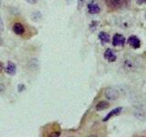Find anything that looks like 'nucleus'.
<instances>
[{
	"label": "nucleus",
	"instance_id": "1",
	"mask_svg": "<svg viewBox=\"0 0 146 137\" xmlns=\"http://www.w3.org/2000/svg\"><path fill=\"white\" fill-rule=\"evenodd\" d=\"M106 6L112 10H116V9L121 8L125 3V0H104Z\"/></svg>",
	"mask_w": 146,
	"mask_h": 137
},
{
	"label": "nucleus",
	"instance_id": "2",
	"mask_svg": "<svg viewBox=\"0 0 146 137\" xmlns=\"http://www.w3.org/2000/svg\"><path fill=\"white\" fill-rule=\"evenodd\" d=\"M125 44V38L121 34H115L112 39V45L115 47H122Z\"/></svg>",
	"mask_w": 146,
	"mask_h": 137
},
{
	"label": "nucleus",
	"instance_id": "3",
	"mask_svg": "<svg viewBox=\"0 0 146 137\" xmlns=\"http://www.w3.org/2000/svg\"><path fill=\"white\" fill-rule=\"evenodd\" d=\"M104 59H106V61H108L109 62H114L117 59V57L112 49H108L105 50V52H104Z\"/></svg>",
	"mask_w": 146,
	"mask_h": 137
},
{
	"label": "nucleus",
	"instance_id": "4",
	"mask_svg": "<svg viewBox=\"0 0 146 137\" xmlns=\"http://www.w3.org/2000/svg\"><path fill=\"white\" fill-rule=\"evenodd\" d=\"M128 43L133 49H139L141 47V41L136 36H131L128 39Z\"/></svg>",
	"mask_w": 146,
	"mask_h": 137
},
{
	"label": "nucleus",
	"instance_id": "5",
	"mask_svg": "<svg viewBox=\"0 0 146 137\" xmlns=\"http://www.w3.org/2000/svg\"><path fill=\"white\" fill-rule=\"evenodd\" d=\"M88 11L90 14H99L100 12V6L95 2H90L88 5Z\"/></svg>",
	"mask_w": 146,
	"mask_h": 137
},
{
	"label": "nucleus",
	"instance_id": "6",
	"mask_svg": "<svg viewBox=\"0 0 146 137\" xmlns=\"http://www.w3.org/2000/svg\"><path fill=\"white\" fill-rule=\"evenodd\" d=\"M121 111H122V108H121V107H118V108L113 109L111 112H110L107 114V115L104 117L103 122H107V121H109L111 118H112V117H114V116L118 115V114H120Z\"/></svg>",
	"mask_w": 146,
	"mask_h": 137
},
{
	"label": "nucleus",
	"instance_id": "7",
	"mask_svg": "<svg viewBox=\"0 0 146 137\" xmlns=\"http://www.w3.org/2000/svg\"><path fill=\"white\" fill-rule=\"evenodd\" d=\"M6 72L7 74L11 75V76H14L16 74L17 72V66L16 64L12 62V61H8L7 62V66L6 68Z\"/></svg>",
	"mask_w": 146,
	"mask_h": 137
},
{
	"label": "nucleus",
	"instance_id": "8",
	"mask_svg": "<svg viewBox=\"0 0 146 137\" xmlns=\"http://www.w3.org/2000/svg\"><path fill=\"white\" fill-rule=\"evenodd\" d=\"M13 31L17 35H22L25 32V27H23L21 23H15L13 26Z\"/></svg>",
	"mask_w": 146,
	"mask_h": 137
},
{
	"label": "nucleus",
	"instance_id": "9",
	"mask_svg": "<svg viewBox=\"0 0 146 137\" xmlns=\"http://www.w3.org/2000/svg\"><path fill=\"white\" fill-rule=\"evenodd\" d=\"M110 107V103L108 102H105V100H102V102H98L96 104V111L100 112V111H103V110H106L107 108Z\"/></svg>",
	"mask_w": 146,
	"mask_h": 137
},
{
	"label": "nucleus",
	"instance_id": "10",
	"mask_svg": "<svg viewBox=\"0 0 146 137\" xmlns=\"http://www.w3.org/2000/svg\"><path fill=\"white\" fill-rule=\"evenodd\" d=\"M99 39H100V42H102V44L109 43L110 39H111V38H110V35L108 33H106V32H100Z\"/></svg>",
	"mask_w": 146,
	"mask_h": 137
},
{
	"label": "nucleus",
	"instance_id": "11",
	"mask_svg": "<svg viewBox=\"0 0 146 137\" xmlns=\"http://www.w3.org/2000/svg\"><path fill=\"white\" fill-rule=\"evenodd\" d=\"M25 90H26V86L24 84L20 83V84L17 85V91L18 92H22V91H24Z\"/></svg>",
	"mask_w": 146,
	"mask_h": 137
},
{
	"label": "nucleus",
	"instance_id": "12",
	"mask_svg": "<svg viewBox=\"0 0 146 137\" xmlns=\"http://www.w3.org/2000/svg\"><path fill=\"white\" fill-rule=\"evenodd\" d=\"M3 30H4V23H3V20H2L1 17H0V34L2 33Z\"/></svg>",
	"mask_w": 146,
	"mask_h": 137
},
{
	"label": "nucleus",
	"instance_id": "13",
	"mask_svg": "<svg viewBox=\"0 0 146 137\" xmlns=\"http://www.w3.org/2000/svg\"><path fill=\"white\" fill-rule=\"evenodd\" d=\"M5 90H6V87H5L3 84H0V94L4 93Z\"/></svg>",
	"mask_w": 146,
	"mask_h": 137
},
{
	"label": "nucleus",
	"instance_id": "14",
	"mask_svg": "<svg viewBox=\"0 0 146 137\" xmlns=\"http://www.w3.org/2000/svg\"><path fill=\"white\" fill-rule=\"evenodd\" d=\"M136 2L139 5H143V4H146V0H136Z\"/></svg>",
	"mask_w": 146,
	"mask_h": 137
},
{
	"label": "nucleus",
	"instance_id": "15",
	"mask_svg": "<svg viewBox=\"0 0 146 137\" xmlns=\"http://www.w3.org/2000/svg\"><path fill=\"white\" fill-rule=\"evenodd\" d=\"M53 134H48V136H59L60 135V132H52Z\"/></svg>",
	"mask_w": 146,
	"mask_h": 137
},
{
	"label": "nucleus",
	"instance_id": "16",
	"mask_svg": "<svg viewBox=\"0 0 146 137\" xmlns=\"http://www.w3.org/2000/svg\"><path fill=\"white\" fill-rule=\"evenodd\" d=\"M84 2H85V0H79V7H81L83 6Z\"/></svg>",
	"mask_w": 146,
	"mask_h": 137
},
{
	"label": "nucleus",
	"instance_id": "17",
	"mask_svg": "<svg viewBox=\"0 0 146 137\" xmlns=\"http://www.w3.org/2000/svg\"><path fill=\"white\" fill-rule=\"evenodd\" d=\"M27 2H29V4H36V2L38 1V0H27Z\"/></svg>",
	"mask_w": 146,
	"mask_h": 137
},
{
	"label": "nucleus",
	"instance_id": "18",
	"mask_svg": "<svg viewBox=\"0 0 146 137\" xmlns=\"http://www.w3.org/2000/svg\"><path fill=\"white\" fill-rule=\"evenodd\" d=\"M4 70V67H3V64L1 63V61H0V72H2Z\"/></svg>",
	"mask_w": 146,
	"mask_h": 137
},
{
	"label": "nucleus",
	"instance_id": "19",
	"mask_svg": "<svg viewBox=\"0 0 146 137\" xmlns=\"http://www.w3.org/2000/svg\"><path fill=\"white\" fill-rule=\"evenodd\" d=\"M2 44H3V40L1 39V37H0V46H2Z\"/></svg>",
	"mask_w": 146,
	"mask_h": 137
},
{
	"label": "nucleus",
	"instance_id": "20",
	"mask_svg": "<svg viewBox=\"0 0 146 137\" xmlns=\"http://www.w3.org/2000/svg\"><path fill=\"white\" fill-rule=\"evenodd\" d=\"M0 4H1V0H0Z\"/></svg>",
	"mask_w": 146,
	"mask_h": 137
}]
</instances>
